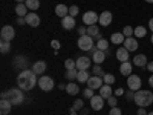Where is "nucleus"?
<instances>
[{"instance_id": "obj_1", "label": "nucleus", "mask_w": 153, "mask_h": 115, "mask_svg": "<svg viewBox=\"0 0 153 115\" xmlns=\"http://www.w3.org/2000/svg\"><path fill=\"white\" fill-rule=\"evenodd\" d=\"M17 84H19V87L22 89V91H31L35 84H38L35 72L29 71V69H23L17 77Z\"/></svg>"}, {"instance_id": "obj_2", "label": "nucleus", "mask_w": 153, "mask_h": 115, "mask_svg": "<svg viewBox=\"0 0 153 115\" xmlns=\"http://www.w3.org/2000/svg\"><path fill=\"white\" fill-rule=\"evenodd\" d=\"M8 92V100L12 103V106H19L23 103V94L20 87H11Z\"/></svg>"}, {"instance_id": "obj_3", "label": "nucleus", "mask_w": 153, "mask_h": 115, "mask_svg": "<svg viewBox=\"0 0 153 115\" xmlns=\"http://www.w3.org/2000/svg\"><path fill=\"white\" fill-rule=\"evenodd\" d=\"M38 86H40L42 91L45 92H49V91H52L54 86H55V81L52 77H48V75H42L40 78H38Z\"/></svg>"}, {"instance_id": "obj_4", "label": "nucleus", "mask_w": 153, "mask_h": 115, "mask_svg": "<svg viewBox=\"0 0 153 115\" xmlns=\"http://www.w3.org/2000/svg\"><path fill=\"white\" fill-rule=\"evenodd\" d=\"M78 48L80 49H83V51H86V52H89V51H92L94 49V38L91 37V35H81L80 38H78Z\"/></svg>"}, {"instance_id": "obj_5", "label": "nucleus", "mask_w": 153, "mask_h": 115, "mask_svg": "<svg viewBox=\"0 0 153 115\" xmlns=\"http://www.w3.org/2000/svg\"><path fill=\"white\" fill-rule=\"evenodd\" d=\"M0 37H2V42H11L16 37V29L11 25H5L0 31Z\"/></svg>"}, {"instance_id": "obj_6", "label": "nucleus", "mask_w": 153, "mask_h": 115, "mask_svg": "<svg viewBox=\"0 0 153 115\" xmlns=\"http://www.w3.org/2000/svg\"><path fill=\"white\" fill-rule=\"evenodd\" d=\"M141 78H139L138 75H135V74H132V75H129L127 77V86H129V89H132L133 92H136V91H139L141 89Z\"/></svg>"}, {"instance_id": "obj_7", "label": "nucleus", "mask_w": 153, "mask_h": 115, "mask_svg": "<svg viewBox=\"0 0 153 115\" xmlns=\"http://www.w3.org/2000/svg\"><path fill=\"white\" fill-rule=\"evenodd\" d=\"M100 20V16L95 11H87L83 16V23L87 25V26H92V25H97V22Z\"/></svg>"}, {"instance_id": "obj_8", "label": "nucleus", "mask_w": 153, "mask_h": 115, "mask_svg": "<svg viewBox=\"0 0 153 115\" xmlns=\"http://www.w3.org/2000/svg\"><path fill=\"white\" fill-rule=\"evenodd\" d=\"M75 61H76V69L78 71H87L92 65V60L89 57H78Z\"/></svg>"}, {"instance_id": "obj_9", "label": "nucleus", "mask_w": 153, "mask_h": 115, "mask_svg": "<svg viewBox=\"0 0 153 115\" xmlns=\"http://www.w3.org/2000/svg\"><path fill=\"white\" fill-rule=\"evenodd\" d=\"M104 84V80H103V77H97V75H94V77H91V78L87 80V87H91V89H98L100 91V87Z\"/></svg>"}, {"instance_id": "obj_10", "label": "nucleus", "mask_w": 153, "mask_h": 115, "mask_svg": "<svg viewBox=\"0 0 153 115\" xmlns=\"http://www.w3.org/2000/svg\"><path fill=\"white\" fill-rule=\"evenodd\" d=\"M112 20H113V16H112V12H109V11H103L100 14V20H98V23L101 25V26H109V25L112 23Z\"/></svg>"}, {"instance_id": "obj_11", "label": "nucleus", "mask_w": 153, "mask_h": 115, "mask_svg": "<svg viewBox=\"0 0 153 115\" xmlns=\"http://www.w3.org/2000/svg\"><path fill=\"white\" fill-rule=\"evenodd\" d=\"M91 106H92L94 111H101L104 108V98L101 95H94L91 98Z\"/></svg>"}, {"instance_id": "obj_12", "label": "nucleus", "mask_w": 153, "mask_h": 115, "mask_svg": "<svg viewBox=\"0 0 153 115\" xmlns=\"http://www.w3.org/2000/svg\"><path fill=\"white\" fill-rule=\"evenodd\" d=\"M123 45H124V48L129 51V52H135V51L138 49V40L135 37H127Z\"/></svg>"}, {"instance_id": "obj_13", "label": "nucleus", "mask_w": 153, "mask_h": 115, "mask_svg": "<svg viewBox=\"0 0 153 115\" xmlns=\"http://www.w3.org/2000/svg\"><path fill=\"white\" fill-rule=\"evenodd\" d=\"M25 20H26V25H29L31 28H37L38 25H40V17H38L35 12H29V14L25 17Z\"/></svg>"}, {"instance_id": "obj_14", "label": "nucleus", "mask_w": 153, "mask_h": 115, "mask_svg": "<svg viewBox=\"0 0 153 115\" xmlns=\"http://www.w3.org/2000/svg\"><path fill=\"white\" fill-rule=\"evenodd\" d=\"M48 65H46V61H42V60H38L34 63V66H32V71L35 72V75H43L45 71H46Z\"/></svg>"}, {"instance_id": "obj_15", "label": "nucleus", "mask_w": 153, "mask_h": 115, "mask_svg": "<svg viewBox=\"0 0 153 115\" xmlns=\"http://www.w3.org/2000/svg\"><path fill=\"white\" fill-rule=\"evenodd\" d=\"M147 63H149V60L144 54H138L136 57H133V65L138 66V68H146Z\"/></svg>"}, {"instance_id": "obj_16", "label": "nucleus", "mask_w": 153, "mask_h": 115, "mask_svg": "<svg viewBox=\"0 0 153 115\" xmlns=\"http://www.w3.org/2000/svg\"><path fill=\"white\" fill-rule=\"evenodd\" d=\"M61 26L65 29H74L75 28V17L66 16L65 19H61Z\"/></svg>"}, {"instance_id": "obj_17", "label": "nucleus", "mask_w": 153, "mask_h": 115, "mask_svg": "<svg viewBox=\"0 0 153 115\" xmlns=\"http://www.w3.org/2000/svg\"><path fill=\"white\" fill-rule=\"evenodd\" d=\"M132 71H133V68H132V63H130V61H124V63H121V66H120V72H121V75L129 77V75H132Z\"/></svg>"}, {"instance_id": "obj_18", "label": "nucleus", "mask_w": 153, "mask_h": 115, "mask_svg": "<svg viewBox=\"0 0 153 115\" xmlns=\"http://www.w3.org/2000/svg\"><path fill=\"white\" fill-rule=\"evenodd\" d=\"M92 60L95 61V65H101L104 60H106V52L104 51H100V49H97L95 52L92 54Z\"/></svg>"}, {"instance_id": "obj_19", "label": "nucleus", "mask_w": 153, "mask_h": 115, "mask_svg": "<svg viewBox=\"0 0 153 115\" xmlns=\"http://www.w3.org/2000/svg\"><path fill=\"white\" fill-rule=\"evenodd\" d=\"M112 94H113V89H112L110 84H103V86L100 87V95L103 97L104 100H107L109 97H112Z\"/></svg>"}, {"instance_id": "obj_20", "label": "nucleus", "mask_w": 153, "mask_h": 115, "mask_svg": "<svg viewBox=\"0 0 153 115\" xmlns=\"http://www.w3.org/2000/svg\"><path fill=\"white\" fill-rule=\"evenodd\" d=\"M55 14H57L58 17H61V19H65L66 16H69V8H68L66 5L60 3V5L55 6Z\"/></svg>"}, {"instance_id": "obj_21", "label": "nucleus", "mask_w": 153, "mask_h": 115, "mask_svg": "<svg viewBox=\"0 0 153 115\" xmlns=\"http://www.w3.org/2000/svg\"><path fill=\"white\" fill-rule=\"evenodd\" d=\"M117 58H118L121 63L129 61V51H127L124 46H123V48H118V51H117Z\"/></svg>"}, {"instance_id": "obj_22", "label": "nucleus", "mask_w": 153, "mask_h": 115, "mask_svg": "<svg viewBox=\"0 0 153 115\" xmlns=\"http://www.w3.org/2000/svg\"><path fill=\"white\" fill-rule=\"evenodd\" d=\"M124 40H126V37H124V34L123 32H113L112 34V37H110V42L113 43V45H123L124 43Z\"/></svg>"}, {"instance_id": "obj_23", "label": "nucleus", "mask_w": 153, "mask_h": 115, "mask_svg": "<svg viewBox=\"0 0 153 115\" xmlns=\"http://www.w3.org/2000/svg\"><path fill=\"white\" fill-rule=\"evenodd\" d=\"M16 12H17V16L19 17H26L29 14V9L26 6V3H17L16 6Z\"/></svg>"}, {"instance_id": "obj_24", "label": "nucleus", "mask_w": 153, "mask_h": 115, "mask_svg": "<svg viewBox=\"0 0 153 115\" xmlns=\"http://www.w3.org/2000/svg\"><path fill=\"white\" fill-rule=\"evenodd\" d=\"M66 92L69 94V95H76V94H78L80 92V86L78 84H76V83H68L66 84Z\"/></svg>"}, {"instance_id": "obj_25", "label": "nucleus", "mask_w": 153, "mask_h": 115, "mask_svg": "<svg viewBox=\"0 0 153 115\" xmlns=\"http://www.w3.org/2000/svg\"><path fill=\"white\" fill-rule=\"evenodd\" d=\"M133 101H135L139 108H144V91H141V89H139V91H136Z\"/></svg>"}, {"instance_id": "obj_26", "label": "nucleus", "mask_w": 153, "mask_h": 115, "mask_svg": "<svg viewBox=\"0 0 153 115\" xmlns=\"http://www.w3.org/2000/svg\"><path fill=\"white\" fill-rule=\"evenodd\" d=\"M91 78L87 71H78V75H76V81L78 83H87V80Z\"/></svg>"}, {"instance_id": "obj_27", "label": "nucleus", "mask_w": 153, "mask_h": 115, "mask_svg": "<svg viewBox=\"0 0 153 115\" xmlns=\"http://www.w3.org/2000/svg\"><path fill=\"white\" fill-rule=\"evenodd\" d=\"M26 6L31 12H35V9L40 8V0H26Z\"/></svg>"}, {"instance_id": "obj_28", "label": "nucleus", "mask_w": 153, "mask_h": 115, "mask_svg": "<svg viewBox=\"0 0 153 115\" xmlns=\"http://www.w3.org/2000/svg\"><path fill=\"white\" fill-rule=\"evenodd\" d=\"M146 34H147V29L144 26H136L135 28V37L136 38H144Z\"/></svg>"}, {"instance_id": "obj_29", "label": "nucleus", "mask_w": 153, "mask_h": 115, "mask_svg": "<svg viewBox=\"0 0 153 115\" xmlns=\"http://www.w3.org/2000/svg\"><path fill=\"white\" fill-rule=\"evenodd\" d=\"M76 75H78V69H69V71H66V74H65V77H66L69 81L76 80Z\"/></svg>"}, {"instance_id": "obj_30", "label": "nucleus", "mask_w": 153, "mask_h": 115, "mask_svg": "<svg viewBox=\"0 0 153 115\" xmlns=\"http://www.w3.org/2000/svg\"><path fill=\"white\" fill-rule=\"evenodd\" d=\"M107 48H109V42L107 40H104V38H101V40H98L97 42V49H100V51H107Z\"/></svg>"}, {"instance_id": "obj_31", "label": "nucleus", "mask_w": 153, "mask_h": 115, "mask_svg": "<svg viewBox=\"0 0 153 115\" xmlns=\"http://www.w3.org/2000/svg\"><path fill=\"white\" fill-rule=\"evenodd\" d=\"M83 108H84V100H80V98H78V100L74 101V105H72L71 109H74V111H81Z\"/></svg>"}, {"instance_id": "obj_32", "label": "nucleus", "mask_w": 153, "mask_h": 115, "mask_svg": "<svg viewBox=\"0 0 153 115\" xmlns=\"http://www.w3.org/2000/svg\"><path fill=\"white\" fill-rule=\"evenodd\" d=\"M98 34H100V31H98V26H97V25L87 26V35H91V37H97Z\"/></svg>"}, {"instance_id": "obj_33", "label": "nucleus", "mask_w": 153, "mask_h": 115, "mask_svg": "<svg viewBox=\"0 0 153 115\" xmlns=\"http://www.w3.org/2000/svg\"><path fill=\"white\" fill-rule=\"evenodd\" d=\"M11 51V42H2L0 43V52L2 54H6Z\"/></svg>"}, {"instance_id": "obj_34", "label": "nucleus", "mask_w": 153, "mask_h": 115, "mask_svg": "<svg viewBox=\"0 0 153 115\" xmlns=\"http://www.w3.org/2000/svg\"><path fill=\"white\" fill-rule=\"evenodd\" d=\"M11 106H12V103H11L8 98H2V100H0V109H8V111H11Z\"/></svg>"}, {"instance_id": "obj_35", "label": "nucleus", "mask_w": 153, "mask_h": 115, "mask_svg": "<svg viewBox=\"0 0 153 115\" xmlns=\"http://www.w3.org/2000/svg\"><path fill=\"white\" fill-rule=\"evenodd\" d=\"M65 68H66V71H69V69H76V61L72 60V58H68V60L65 61Z\"/></svg>"}, {"instance_id": "obj_36", "label": "nucleus", "mask_w": 153, "mask_h": 115, "mask_svg": "<svg viewBox=\"0 0 153 115\" xmlns=\"http://www.w3.org/2000/svg\"><path fill=\"white\" fill-rule=\"evenodd\" d=\"M103 80H104V84H113L115 83V75H112V74H104V77H103Z\"/></svg>"}, {"instance_id": "obj_37", "label": "nucleus", "mask_w": 153, "mask_h": 115, "mask_svg": "<svg viewBox=\"0 0 153 115\" xmlns=\"http://www.w3.org/2000/svg\"><path fill=\"white\" fill-rule=\"evenodd\" d=\"M123 34H124L126 38H127V37H133V35H135V28H132V26H126V28L123 29Z\"/></svg>"}, {"instance_id": "obj_38", "label": "nucleus", "mask_w": 153, "mask_h": 115, "mask_svg": "<svg viewBox=\"0 0 153 115\" xmlns=\"http://www.w3.org/2000/svg\"><path fill=\"white\" fill-rule=\"evenodd\" d=\"M94 95H95V94H94V89H91V87L84 89V92H83V97H84L86 100H91V98H92Z\"/></svg>"}, {"instance_id": "obj_39", "label": "nucleus", "mask_w": 153, "mask_h": 115, "mask_svg": "<svg viewBox=\"0 0 153 115\" xmlns=\"http://www.w3.org/2000/svg\"><path fill=\"white\" fill-rule=\"evenodd\" d=\"M94 75H97V77H104V71L101 69L100 65H95V66H94Z\"/></svg>"}, {"instance_id": "obj_40", "label": "nucleus", "mask_w": 153, "mask_h": 115, "mask_svg": "<svg viewBox=\"0 0 153 115\" xmlns=\"http://www.w3.org/2000/svg\"><path fill=\"white\" fill-rule=\"evenodd\" d=\"M78 12H80V8L76 6V5H72V6L69 8V16H72V17L78 16Z\"/></svg>"}, {"instance_id": "obj_41", "label": "nucleus", "mask_w": 153, "mask_h": 115, "mask_svg": "<svg viewBox=\"0 0 153 115\" xmlns=\"http://www.w3.org/2000/svg\"><path fill=\"white\" fill-rule=\"evenodd\" d=\"M107 105H109L110 108H115V106H117V97H113V95L109 97V98H107Z\"/></svg>"}, {"instance_id": "obj_42", "label": "nucleus", "mask_w": 153, "mask_h": 115, "mask_svg": "<svg viewBox=\"0 0 153 115\" xmlns=\"http://www.w3.org/2000/svg\"><path fill=\"white\" fill-rule=\"evenodd\" d=\"M109 115H123V111H121L120 108H117V106H115V108H112V109H110Z\"/></svg>"}, {"instance_id": "obj_43", "label": "nucleus", "mask_w": 153, "mask_h": 115, "mask_svg": "<svg viewBox=\"0 0 153 115\" xmlns=\"http://www.w3.org/2000/svg\"><path fill=\"white\" fill-rule=\"evenodd\" d=\"M124 95H126V98H127V100H133V98H135V92L132 91V89H129V91H127Z\"/></svg>"}, {"instance_id": "obj_44", "label": "nucleus", "mask_w": 153, "mask_h": 115, "mask_svg": "<svg viewBox=\"0 0 153 115\" xmlns=\"http://www.w3.org/2000/svg\"><path fill=\"white\" fill-rule=\"evenodd\" d=\"M51 46H52L54 49H60V46H61V45H60V42H58V40H52V42H51Z\"/></svg>"}, {"instance_id": "obj_45", "label": "nucleus", "mask_w": 153, "mask_h": 115, "mask_svg": "<svg viewBox=\"0 0 153 115\" xmlns=\"http://www.w3.org/2000/svg\"><path fill=\"white\" fill-rule=\"evenodd\" d=\"M17 25H20V26H23V25H26V20H25V17H17Z\"/></svg>"}, {"instance_id": "obj_46", "label": "nucleus", "mask_w": 153, "mask_h": 115, "mask_svg": "<svg viewBox=\"0 0 153 115\" xmlns=\"http://www.w3.org/2000/svg\"><path fill=\"white\" fill-rule=\"evenodd\" d=\"M78 34H80V37H81V35H86V34H87V28L80 26V28H78Z\"/></svg>"}, {"instance_id": "obj_47", "label": "nucleus", "mask_w": 153, "mask_h": 115, "mask_svg": "<svg viewBox=\"0 0 153 115\" xmlns=\"http://www.w3.org/2000/svg\"><path fill=\"white\" fill-rule=\"evenodd\" d=\"M146 68H147V71H149V72H152V74H153V61H149Z\"/></svg>"}, {"instance_id": "obj_48", "label": "nucleus", "mask_w": 153, "mask_h": 115, "mask_svg": "<svg viewBox=\"0 0 153 115\" xmlns=\"http://www.w3.org/2000/svg\"><path fill=\"white\" fill-rule=\"evenodd\" d=\"M138 115H147L146 108H139V109H138Z\"/></svg>"}, {"instance_id": "obj_49", "label": "nucleus", "mask_w": 153, "mask_h": 115, "mask_svg": "<svg viewBox=\"0 0 153 115\" xmlns=\"http://www.w3.org/2000/svg\"><path fill=\"white\" fill-rule=\"evenodd\" d=\"M115 95H124V91H123L121 87H118L117 91H115Z\"/></svg>"}, {"instance_id": "obj_50", "label": "nucleus", "mask_w": 153, "mask_h": 115, "mask_svg": "<svg viewBox=\"0 0 153 115\" xmlns=\"http://www.w3.org/2000/svg\"><path fill=\"white\" fill-rule=\"evenodd\" d=\"M149 28H150V31L153 32V17H152V19L149 20Z\"/></svg>"}, {"instance_id": "obj_51", "label": "nucleus", "mask_w": 153, "mask_h": 115, "mask_svg": "<svg viewBox=\"0 0 153 115\" xmlns=\"http://www.w3.org/2000/svg\"><path fill=\"white\" fill-rule=\"evenodd\" d=\"M8 114H9L8 109H0V115H8Z\"/></svg>"}, {"instance_id": "obj_52", "label": "nucleus", "mask_w": 153, "mask_h": 115, "mask_svg": "<svg viewBox=\"0 0 153 115\" xmlns=\"http://www.w3.org/2000/svg\"><path fill=\"white\" fill-rule=\"evenodd\" d=\"M149 84H150V87L153 89V74L150 75V78H149Z\"/></svg>"}, {"instance_id": "obj_53", "label": "nucleus", "mask_w": 153, "mask_h": 115, "mask_svg": "<svg viewBox=\"0 0 153 115\" xmlns=\"http://www.w3.org/2000/svg\"><path fill=\"white\" fill-rule=\"evenodd\" d=\"M81 114H83V115H87V114H89V109L83 108V109H81Z\"/></svg>"}, {"instance_id": "obj_54", "label": "nucleus", "mask_w": 153, "mask_h": 115, "mask_svg": "<svg viewBox=\"0 0 153 115\" xmlns=\"http://www.w3.org/2000/svg\"><path fill=\"white\" fill-rule=\"evenodd\" d=\"M69 115H78V114H76V111H74V109H69Z\"/></svg>"}, {"instance_id": "obj_55", "label": "nucleus", "mask_w": 153, "mask_h": 115, "mask_svg": "<svg viewBox=\"0 0 153 115\" xmlns=\"http://www.w3.org/2000/svg\"><path fill=\"white\" fill-rule=\"evenodd\" d=\"M58 89H65V91H66V86L65 84H58Z\"/></svg>"}, {"instance_id": "obj_56", "label": "nucleus", "mask_w": 153, "mask_h": 115, "mask_svg": "<svg viewBox=\"0 0 153 115\" xmlns=\"http://www.w3.org/2000/svg\"><path fill=\"white\" fill-rule=\"evenodd\" d=\"M17 3H26V0H16Z\"/></svg>"}, {"instance_id": "obj_57", "label": "nucleus", "mask_w": 153, "mask_h": 115, "mask_svg": "<svg viewBox=\"0 0 153 115\" xmlns=\"http://www.w3.org/2000/svg\"><path fill=\"white\" fill-rule=\"evenodd\" d=\"M146 2H147V3H153V0H146Z\"/></svg>"}, {"instance_id": "obj_58", "label": "nucleus", "mask_w": 153, "mask_h": 115, "mask_svg": "<svg viewBox=\"0 0 153 115\" xmlns=\"http://www.w3.org/2000/svg\"><path fill=\"white\" fill-rule=\"evenodd\" d=\"M150 42H152V43H153V34H152V38H150Z\"/></svg>"}, {"instance_id": "obj_59", "label": "nucleus", "mask_w": 153, "mask_h": 115, "mask_svg": "<svg viewBox=\"0 0 153 115\" xmlns=\"http://www.w3.org/2000/svg\"><path fill=\"white\" fill-rule=\"evenodd\" d=\"M147 115H153V112H149V114H147Z\"/></svg>"}]
</instances>
